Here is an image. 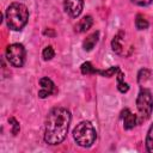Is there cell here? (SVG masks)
<instances>
[{
	"label": "cell",
	"mask_w": 153,
	"mask_h": 153,
	"mask_svg": "<svg viewBox=\"0 0 153 153\" xmlns=\"http://www.w3.org/2000/svg\"><path fill=\"white\" fill-rule=\"evenodd\" d=\"M71 123V112L65 108H54L47 116L44 141L49 145L61 143L68 133Z\"/></svg>",
	"instance_id": "1"
},
{
	"label": "cell",
	"mask_w": 153,
	"mask_h": 153,
	"mask_svg": "<svg viewBox=\"0 0 153 153\" xmlns=\"http://www.w3.org/2000/svg\"><path fill=\"white\" fill-rule=\"evenodd\" d=\"M29 19V10L24 4L13 2L6 10V22L11 30H22Z\"/></svg>",
	"instance_id": "2"
},
{
	"label": "cell",
	"mask_w": 153,
	"mask_h": 153,
	"mask_svg": "<svg viewBox=\"0 0 153 153\" xmlns=\"http://www.w3.org/2000/svg\"><path fill=\"white\" fill-rule=\"evenodd\" d=\"M74 141L81 147H91L97 137L96 129L93 128L92 123L88 121H82L73 130Z\"/></svg>",
	"instance_id": "3"
},
{
	"label": "cell",
	"mask_w": 153,
	"mask_h": 153,
	"mask_svg": "<svg viewBox=\"0 0 153 153\" xmlns=\"http://www.w3.org/2000/svg\"><path fill=\"white\" fill-rule=\"evenodd\" d=\"M136 106L137 110L143 120H147L153 110V97L149 90L147 88H141L137 98H136Z\"/></svg>",
	"instance_id": "4"
},
{
	"label": "cell",
	"mask_w": 153,
	"mask_h": 153,
	"mask_svg": "<svg viewBox=\"0 0 153 153\" xmlns=\"http://www.w3.org/2000/svg\"><path fill=\"white\" fill-rule=\"evenodd\" d=\"M6 59L13 67H22L25 62V48L20 43L10 44L6 48Z\"/></svg>",
	"instance_id": "5"
},
{
	"label": "cell",
	"mask_w": 153,
	"mask_h": 153,
	"mask_svg": "<svg viewBox=\"0 0 153 153\" xmlns=\"http://www.w3.org/2000/svg\"><path fill=\"white\" fill-rule=\"evenodd\" d=\"M63 7L72 18H76L82 12L84 0H63Z\"/></svg>",
	"instance_id": "6"
},
{
	"label": "cell",
	"mask_w": 153,
	"mask_h": 153,
	"mask_svg": "<svg viewBox=\"0 0 153 153\" xmlns=\"http://www.w3.org/2000/svg\"><path fill=\"white\" fill-rule=\"evenodd\" d=\"M39 86H41V90L38 91V97L39 98H47L51 93H54V91H55L54 82L47 76L39 79Z\"/></svg>",
	"instance_id": "7"
},
{
	"label": "cell",
	"mask_w": 153,
	"mask_h": 153,
	"mask_svg": "<svg viewBox=\"0 0 153 153\" xmlns=\"http://www.w3.org/2000/svg\"><path fill=\"white\" fill-rule=\"evenodd\" d=\"M121 117L123 120V126H124V129H131L136 126V121H137V117L136 115H134L129 109H124L121 114Z\"/></svg>",
	"instance_id": "8"
},
{
	"label": "cell",
	"mask_w": 153,
	"mask_h": 153,
	"mask_svg": "<svg viewBox=\"0 0 153 153\" xmlns=\"http://www.w3.org/2000/svg\"><path fill=\"white\" fill-rule=\"evenodd\" d=\"M92 24H93L92 17H91V16H85V17H82V18L78 22V24L75 25V31H76V32H85V31H87V30L92 26Z\"/></svg>",
	"instance_id": "9"
},
{
	"label": "cell",
	"mask_w": 153,
	"mask_h": 153,
	"mask_svg": "<svg viewBox=\"0 0 153 153\" xmlns=\"http://www.w3.org/2000/svg\"><path fill=\"white\" fill-rule=\"evenodd\" d=\"M98 38H99V32H98V31H96V32L88 35V36L86 37V39L82 42V48H84L86 51L92 50V49L94 48V45L97 44Z\"/></svg>",
	"instance_id": "10"
},
{
	"label": "cell",
	"mask_w": 153,
	"mask_h": 153,
	"mask_svg": "<svg viewBox=\"0 0 153 153\" xmlns=\"http://www.w3.org/2000/svg\"><path fill=\"white\" fill-rule=\"evenodd\" d=\"M117 88L121 93H126L129 90V85L127 82H124V75L121 72V69L117 73Z\"/></svg>",
	"instance_id": "11"
},
{
	"label": "cell",
	"mask_w": 153,
	"mask_h": 153,
	"mask_svg": "<svg viewBox=\"0 0 153 153\" xmlns=\"http://www.w3.org/2000/svg\"><path fill=\"white\" fill-rule=\"evenodd\" d=\"M148 22H147V19L142 16V14H137L136 16V19H135V26H136V29L137 30H145V29H147L148 27Z\"/></svg>",
	"instance_id": "12"
},
{
	"label": "cell",
	"mask_w": 153,
	"mask_h": 153,
	"mask_svg": "<svg viewBox=\"0 0 153 153\" xmlns=\"http://www.w3.org/2000/svg\"><path fill=\"white\" fill-rule=\"evenodd\" d=\"M121 36H122V32H120L118 35H116V36L114 37L112 42H111V47H112V50H114L115 53H117V54H120V53L122 51V44H121V41H122V38H121Z\"/></svg>",
	"instance_id": "13"
},
{
	"label": "cell",
	"mask_w": 153,
	"mask_h": 153,
	"mask_svg": "<svg viewBox=\"0 0 153 153\" xmlns=\"http://www.w3.org/2000/svg\"><path fill=\"white\" fill-rule=\"evenodd\" d=\"M146 149L149 153H153V124L149 127L146 136Z\"/></svg>",
	"instance_id": "14"
},
{
	"label": "cell",
	"mask_w": 153,
	"mask_h": 153,
	"mask_svg": "<svg viewBox=\"0 0 153 153\" xmlns=\"http://www.w3.org/2000/svg\"><path fill=\"white\" fill-rule=\"evenodd\" d=\"M118 71H120V67L114 66V67H110V68H108V69H105V71H98V69H97V73H98V74H100L102 76L111 78V76L116 75V74L118 73Z\"/></svg>",
	"instance_id": "15"
},
{
	"label": "cell",
	"mask_w": 153,
	"mask_h": 153,
	"mask_svg": "<svg viewBox=\"0 0 153 153\" xmlns=\"http://www.w3.org/2000/svg\"><path fill=\"white\" fill-rule=\"evenodd\" d=\"M81 69V73L85 74V75H88V74H94L97 73V69L93 68V66L91 65V62H84L80 67Z\"/></svg>",
	"instance_id": "16"
},
{
	"label": "cell",
	"mask_w": 153,
	"mask_h": 153,
	"mask_svg": "<svg viewBox=\"0 0 153 153\" xmlns=\"http://www.w3.org/2000/svg\"><path fill=\"white\" fill-rule=\"evenodd\" d=\"M42 56H43V59H44L45 61L51 60V59L55 56V51H54L53 47H50V45L45 47V48L43 49V51H42Z\"/></svg>",
	"instance_id": "17"
},
{
	"label": "cell",
	"mask_w": 153,
	"mask_h": 153,
	"mask_svg": "<svg viewBox=\"0 0 153 153\" xmlns=\"http://www.w3.org/2000/svg\"><path fill=\"white\" fill-rule=\"evenodd\" d=\"M8 122H10V124H11V131H12V134L13 135H17L18 133H19V123L17 122V120L14 118V117H10L8 118Z\"/></svg>",
	"instance_id": "18"
},
{
	"label": "cell",
	"mask_w": 153,
	"mask_h": 153,
	"mask_svg": "<svg viewBox=\"0 0 153 153\" xmlns=\"http://www.w3.org/2000/svg\"><path fill=\"white\" fill-rule=\"evenodd\" d=\"M149 75H151V72L148 71V69H141L140 72H139V75H137V81L139 82H145L148 78H149Z\"/></svg>",
	"instance_id": "19"
},
{
	"label": "cell",
	"mask_w": 153,
	"mask_h": 153,
	"mask_svg": "<svg viewBox=\"0 0 153 153\" xmlns=\"http://www.w3.org/2000/svg\"><path fill=\"white\" fill-rule=\"evenodd\" d=\"M153 0H131L133 4L137 5V6H148Z\"/></svg>",
	"instance_id": "20"
},
{
	"label": "cell",
	"mask_w": 153,
	"mask_h": 153,
	"mask_svg": "<svg viewBox=\"0 0 153 153\" xmlns=\"http://www.w3.org/2000/svg\"><path fill=\"white\" fill-rule=\"evenodd\" d=\"M44 35H48V36H55V32L48 29V30H45V31H44Z\"/></svg>",
	"instance_id": "21"
}]
</instances>
